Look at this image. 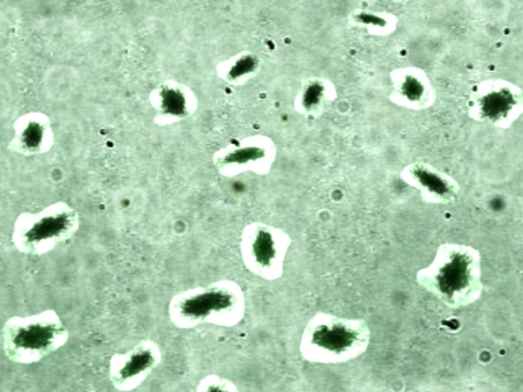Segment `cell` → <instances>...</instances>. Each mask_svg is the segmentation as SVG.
Listing matches in <instances>:
<instances>
[{
	"mask_svg": "<svg viewBox=\"0 0 523 392\" xmlns=\"http://www.w3.org/2000/svg\"><path fill=\"white\" fill-rule=\"evenodd\" d=\"M160 357L158 348L149 341H142L125 353L114 354L109 368L112 385L121 390L135 387L157 365Z\"/></svg>",
	"mask_w": 523,
	"mask_h": 392,
	"instance_id": "obj_7",
	"label": "cell"
},
{
	"mask_svg": "<svg viewBox=\"0 0 523 392\" xmlns=\"http://www.w3.org/2000/svg\"><path fill=\"white\" fill-rule=\"evenodd\" d=\"M479 254L466 246L445 244L438 249L433 262L426 269L427 276L442 295L467 293L478 281Z\"/></svg>",
	"mask_w": 523,
	"mask_h": 392,
	"instance_id": "obj_5",
	"label": "cell"
},
{
	"mask_svg": "<svg viewBox=\"0 0 523 392\" xmlns=\"http://www.w3.org/2000/svg\"><path fill=\"white\" fill-rule=\"evenodd\" d=\"M237 296L230 285L210 286L175 300L170 306V315L177 326L193 327L215 314L231 310L237 302Z\"/></svg>",
	"mask_w": 523,
	"mask_h": 392,
	"instance_id": "obj_6",
	"label": "cell"
},
{
	"mask_svg": "<svg viewBox=\"0 0 523 392\" xmlns=\"http://www.w3.org/2000/svg\"><path fill=\"white\" fill-rule=\"evenodd\" d=\"M56 208L26 217L17 233L23 247L29 242L36 250L47 248L72 233L76 220L74 212Z\"/></svg>",
	"mask_w": 523,
	"mask_h": 392,
	"instance_id": "obj_9",
	"label": "cell"
},
{
	"mask_svg": "<svg viewBox=\"0 0 523 392\" xmlns=\"http://www.w3.org/2000/svg\"><path fill=\"white\" fill-rule=\"evenodd\" d=\"M400 93L412 107L421 109L429 108L435 102V90L425 73L421 69L406 70L397 83Z\"/></svg>",
	"mask_w": 523,
	"mask_h": 392,
	"instance_id": "obj_11",
	"label": "cell"
},
{
	"mask_svg": "<svg viewBox=\"0 0 523 392\" xmlns=\"http://www.w3.org/2000/svg\"><path fill=\"white\" fill-rule=\"evenodd\" d=\"M522 92L519 87L500 79L486 80L470 94L467 109L476 121L506 129L522 114Z\"/></svg>",
	"mask_w": 523,
	"mask_h": 392,
	"instance_id": "obj_3",
	"label": "cell"
},
{
	"mask_svg": "<svg viewBox=\"0 0 523 392\" xmlns=\"http://www.w3.org/2000/svg\"><path fill=\"white\" fill-rule=\"evenodd\" d=\"M307 331L308 356L324 364L353 360L365 352L370 340V330L364 321L327 313L317 315Z\"/></svg>",
	"mask_w": 523,
	"mask_h": 392,
	"instance_id": "obj_2",
	"label": "cell"
},
{
	"mask_svg": "<svg viewBox=\"0 0 523 392\" xmlns=\"http://www.w3.org/2000/svg\"><path fill=\"white\" fill-rule=\"evenodd\" d=\"M2 335L5 356L22 364L38 362L63 346L69 338L59 315L51 309L9 317L4 324Z\"/></svg>",
	"mask_w": 523,
	"mask_h": 392,
	"instance_id": "obj_1",
	"label": "cell"
},
{
	"mask_svg": "<svg viewBox=\"0 0 523 392\" xmlns=\"http://www.w3.org/2000/svg\"><path fill=\"white\" fill-rule=\"evenodd\" d=\"M50 131L46 124L30 121L17 128L11 146L14 150L24 154L40 152L50 139Z\"/></svg>",
	"mask_w": 523,
	"mask_h": 392,
	"instance_id": "obj_12",
	"label": "cell"
},
{
	"mask_svg": "<svg viewBox=\"0 0 523 392\" xmlns=\"http://www.w3.org/2000/svg\"><path fill=\"white\" fill-rule=\"evenodd\" d=\"M409 176L421 191L427 202L444 204L458 196L459 186L450 175L429 163L419 162L412 165Z\"/></svg>",
	"mask_w": 523,
	"mask_h": 392,
	"instance_id": "obj_10",
	"label": "cell"
},
{
	"mask_svg": "<svg viewBox=\"0 0 523 392\" xmlns=\"http://www.w3.org/2000/svg\"><path fill=\"white\" fill-rule=\"evenodd\" d=\"M272 141L263 136L244 138L222 151L219 163L227 175H237L248 170L259 174L266 173L275 156Z\"/></svg>",
	"mask_w": 523,
	"mask_h": 392,
	"instance_id": "obj_8",
	"label": "cell"
},
{
	"mask_svg": "<svg viewBox=\"0 0 523 392\" xmlns=\"http://www.w3.org/2000/svg\"><path fill=\"white\" fill-rule=\"evenodd\" d=\"M290 245L289 236L282 230L263 223H253L244 229L241 253L245 265L264 277L281 272Z\"/></svg>",
	"mask_w": 523,
	"mask_h": 392,
	"instance_id": "obj_4",
	"label": "cell"
}]
</instances>
